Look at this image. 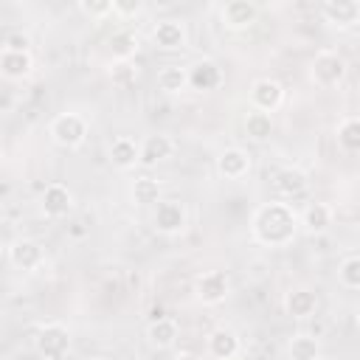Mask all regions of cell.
Returning a JSON list of instances; mask_svg holds the SVG:
<instances>
[{
  "label": "cell",
  "instance_id": "7a4b0ae2",
  "mask_svg": "<svg viewBox=\"0 0 360 360\" xmlns=\"http://www.w3.org/2000/svg\"><path fill=\"white\" fill-rule=\"evenodd\" d=\"M87 118L79 112H59L53 115V121L48 124V135L56 146L62 149H79L87 141Z\"/></svg>",
  "mask_w": 360,
  "mask_h": 360
},
{
  "label": "cell",
  "instance_id": "52a82bcc",
  "mask_svg": "<svg viewBox=\"0 0 360 360\" xmlns=\"http://www.w3.org/2000/svg\"><path fill=\"white\" fill-rule=\"evenodd\" d=\"M281 101H284V87H281V82H276V79H270V76H262V79H256V82L250 84V104H253L256 112L273 115V112L281 107Z\"/></svg>",
  "mask_w": 360,
  "mask_h": 360
},
{
  "label": "cell",
  "instance_id": "6da1fadb",
  "mask_svg": "<svg viewBox=\"0 0 360 360\" xmlns=\"http://www.w3.org/2000/svg\"><path fill=\"white\" fill-rule=\"evenodd\" d=\"M250 233L264 248H284L298 233V214L290 202L281 200L262 202L250 217Z\"/></svg>",
  "mask_w": 360,
  "mask_h": 360
},
{
  "label": "cell",
  "instance_id": "e575fe53",
  "mask_svg": "<svg viewBox=\"0 0 360 360\" xmlns=\"http://www.w3.org/2000/svg\"><path fill=\"white\" fill-rule=\"evenodd\" d=\"M90 360H110V357H104V354H96V357H90Z\"/></svg>",
  "mask_w": 360,
  "mask_h": 360
},
{
  "label": "cell",
  "instance_id": "ac0fdd59",
  "mask_svg": "<svg viewBox=\"0 0 360 360\" xmlns=\"http://www.w3.org/2000/svg\"><path fill=\"white\" fill-rule=\"evenodd\" d=\"M31 70H34L31 51H3L0 48V76L3 79L20 82V79L31 76Z\"/></svg>",
  "mask_w": 360,
  "mask_h": 360
},
{
  "label": "cell",
  "instance_id": "5b68a950",
  "mask_svg": "<svg viewBox=\"0 0 360 360\" xmlns=\"http://www.w3.org/2000/svg\"><path fill=\"white\" fill-rule=\"evenodd\" d=\"M228 292H231V278H228L225 270H202L194 278V295L205 307L222 304L228 298Z\"/></svg>",
  "mask_w": 360,
  "mask_h": 360
},
{
  "label": "cell",
  "instance_id": "f546056e",
  "mask_svg": "<svg viewBox=\"0 0 360 360\" xmlns=\"http://www.w3.org/2000/svg\"><path fill=\"white\" fill-rule=\"evenodd\" d=\"M110 79H112V84L127 87V84H132L138 79V68L132 62H112L110 65Z\"/></svg>",
  "mask_w": 360,
  "mask_h": 360
},
{
  "label": "cell",
  "instance_id": "1f68e13d",
  "mask_svg": "<svg viewBox=\"0 0 360 360\" xmlns=\"http://www.w3.org/2000/svg\"><path fill=\"white\" fill-rule=\"evenodd\" d=\"M112 3V14L115 17H138L143 11L141 0H110Z\"/></svg>",
  "mask_w": 360,
  "mask_h": 360
},
{
  "label": "cell",
  "instance_id": "603a6c76",
  "mask_svg": "<svg viewBox=\"0 0 360 360\" xmlns=\"http://www.w3.org/2000/svg\"><path fill=\"white\" fill-rule=\"evenodd\" d=\"M307 186H309L307 174H304L301 169H295V166H287V169H281V172L276 174V191H278L281 197H287V200L301 197V194L307 191Z\"/></svg>",
  "mask_w": 360,
  "mask_h": 360
},
{
  "label": "cell",
  "instance_id": "8d00e7d4",
  "mask_svg": "<svg viewBox=\"0 0 360 360\" xmlns=\"http://www.w3.org/2000/svg\"><path fill=\"white\" fill-rule=\"evenodd\" d=\"M8 360H11V357H8Z\"/></svg>",
  "mask_w": 360,
  "mask_h": 360
},
{
  "label": "cell",
  "instance_id": "d6986e66",
  "mask_svg": "<svg viewBox=\"0 0 360 360\" xmlns=\"http://www.w3.org/2000/svg\"><path fill=\"white\" fill-rule=\"evenodd\" d=\"M138 141L129 138V135H118L110 141V163L121 172H129L138 166Z\"/></svg>",
  "mask_w": 360,
  "mask_h": 360
},
{
  "label": "cell",
  "instance_id": "484cf974",
  "mask_svg": "<svg viewBox=\"0 0 360 360\" xmlns=\"http://www.w3.org/2000/svg\"><path fill=\"white\" fill-rule=\"evenodd\" d=\"M287 357L290 360H318L321 357V343L315 335H292L287 343Z\"/></svg>",
  "mask_w": 360,
  "mask_h": 360
},
{
  "label": "cell",
  "instance_id": "4dcf8cb0",
  "mask_svg": "<svg viewBox=\"0 0 360 360\" xmlns=\"http://www.w3.org/2000/svg\"><path fill=\"white\" fill-rule=\"evenodd\" d=\"M79 11L87 14L90 20H101V17L112 14V3L110 0H79Z\"/></svg>",
  "mask_w": 360,
  "mask_h": 360
},
{
  "label": "cell",
  "instance_id": "7c38bea8",
  "mask_svg": "<svg viewBox=\"0 0 360 360\" xmlns=\"http://www.w3.org/2000/svg\"><path fill=\"white\" fill-rule=\"evenodd\" d=\"M138 149H141L138 152V166L152 169V166H158V163H163V160H169L174 155V141L169 135L158 132V135H146L138 143Z\"/></svg>",
  "mask_w": 360,
  "mask_h": 360
},
{
  "label": "cell",
  "instance_id": "cb8c5ba5",
  "mask_svg": "<svg viewBox=\"0 0 360 360\" xmlns=\"http://www.w3.org/2000/svg\"><path fill=\"white\" fill-rule=\"evenodd\" d=\"M335 141H338V146H340L343 152L354 155V152L360 149V118H357V115L340 118L338 127H335Z\"/></svg>",
  "mask_w": 360,
  "mask_h": 360
},
{
  "label": "cell",
  "instance_id": "8992f818",
  "mask_svg": "<svg viewBox=\"0 0 360 360\" xmlns=\"http://www.w3.org/2000/svg\"><path fill=\"white\" fill-rule=\"evenodd\" d=\"M309 76L318 87H338L346 76V59L335 51H321L309 65Z\"/></svg>",
  "mask_w": 360,
  "mask_h": 360
},
{
  "label": "cell",
  "instance_id": "9c48e42d",
  "mask_svg": "<svg viewBox=\"0 0 360 360\" xmlns=\"http://www.w3.org/2000/svg\"><path fill=\"white\" fill-rule=\"evenodd\" d=\"M39 208L48 219H62L73 208V191L65 183H48L39 197Z\"/></svg>",
  "mask_w": 360,
  "mask_h": 360
},
{
  "label": "cell",
  "instance_id": "d4e9b609",
  "mask_svg": "<svg viewBox=\"0 0 360 360\" xmlns=\"http://www.w3.org/2000/svg\"><path fill=\"white\" fill-rule=\"evenodd\" d=\"M158 87L163 93H169V96L183 93L188 87V68H183V65H163L158 70Z\"/></svg>",
  "mask_w": 360,
  "mask_h": 360
},
{
  "label": "cell",
  "instance_id": "5bb4252c",
  "mask_svg": "<svg viewBox=\"0 0 360 360\" xmlns=\"http://www.w3.org/2000/svg\"><path fill=\"white\" fill-rule=\"evenodd\" d=\"M217 172L225 180H242L250 172V152L242 146H228L217 158Z\"/></svg>",
  "mask_w": 360,
  "mask_h": 360
},
{
  "label": "cell",
  "instance_id": "277c9868",
  "mask_svg": "<svg viewBox=\"0 0 360 360\" xmlns=\"http://www.w3.org/2000/svg\"><path fill=\"white\" fill-rule=\"evenodd\" d=\"M152 228L160 236H177L188 228V211L180 200H160L152 211Z\"/></svg>",
  "mask_w": 360,
  "mask_h": 360
},
{
  "label": "cell",
  "instance_id": "4316f807",
  "mask_svg": "<svg viewBox=\"0 0 360 360\" xmlns=\"http://www.w3.org/2000/svg\"><path fill=\"white\" fill-rule=\"evenodd\" d=\"M129 194H132V202H138V205H158L160 202V183L146 177V174L135 177L129 186Z\"/></svg>",
  "mask_w": 360,
  "mask_h": 360
},
{
  "label": "cell",
  "instance_id": "4fadbf2b",
  "mask_svg": "<svg viewBox=\"0 0 360 360\" xmlns=\"http://www.w3.org/2000/svg\"><path fill=\"white\" fill-rule=\"evenodd\" d=\"M256 17H259V8L250 0H231L219 8V20L228 31H245L256 22Z\"/></svg>",
  "mask_w": 360,
  "mask_h": 360
},
{
  "label": "cell",
  "instance_id": "e0dca14e",
  "mask_svg": "<svg viewBox=\"0 0 360 360\" xmlns=\"http://www.w3.org/2000/svg\"><path fill=\"white\" fill-rule=\"evenodd\" d=\"M332 219H335L332 205H326V202H309L298 214V228H304L312 236H321V233H326L332 228Z\"/></svg>",
  "mask_w": 360,
  "mask_h": 360
},
{
  "label": "cell",
  "instance_id": "f1b7e54d",
  "mask_svg": "<svg viewBox=\"0 0 360 360\" xmlns=\"http://www.w3.org/2000/svg\"><path fill=\"white\" fill-rule=\"evenodd\" d=\"M338 281L346 290H360V256L357 253H346L338 264Z\"/></svg>",
  "mask_w": 360,
  "mask_h": 360
},
{
  "label": "cell",
  "instance_id": "83f0119b",
  "mask_svg": "<svg viewBox=\"0 0 360 360\" xmlns=\"http://www.w3.org/2000/svg\"><path fill=\"white\" fill-rule=\"evenodd\" d=\"M245 135H248L250 141H259V143L267 141V138L273 135V115L250 110L248 118H245Z\"/></svg>",
  "mask_w": 360,
  "mask_h": 360
},
{
  "label": "cell",
  "instance_id": "ffe728a7",
  "mask_svg": "<svg viewBox=\"0 0 360 360\" xmlns=\"http://www.w3.org/2000/svg\"><path fill=\"white\" fill-rule=\"evenodd\" d=\"M284 309L290 318H312L315 309H318V295L309 290V287H295L284 295Z\"/></svg>",
  "mask_w": 360,
  "mask_h": 360
},
{
  "label": "cell",
  "instance_id": "30bf717a",
  "mask_svg": "<svg viewBox=\"0 0 360 360\" xmlns=\"http://www.w3.org/2000/svg\"><path fill=\"white\" fill-rule=\"evenodd\" d=\"M321 17L332 25V28H354L360 22V3L357 0H326L321 3Z\"/></svg>",
  "mask_w": 360,
  "mask_h": 360
},
{
  "label": "cell",
  "instance_id": "836d02e7",
  "mask_svg": "<svg viewBox=\"0 0 360 360\" xmlns=\"http://www.w3.org/2000/svg\"><path fill=\"white\" fill-rule=\"evenodd\" d=\"M174 360H202L200 354H194V352H177L174 354Z\"/></svg>",
  "mask_w": 360,
  "mask_h": 360
},
{
  "label": "cell",
  "instance_id": "8fae6325",
  "mask_svg": "<svg viewBox=\"0 0 360 360\" xmlns=\"http://www.w3.org/2000/svg\"><path fill=\"white\" fill-rule=\"evenodd\" d=\"M8 262L17 267V270H25V273H34L42 267L45 262V250L37 239H14L11 248H8Z\"/></svg>",
  "mask_w": 360,
  "mask_h": 360
},
{
  "label": "cell",
  "instance_id": "ba28073f",
  "mask_svg": "<svg viewBox=\"0 0 360 360\" xmlns=\"http://www.w3.org/2000/svg\"><path fill=\"white\" fill-rule=\"evenodd\" d=\"M152 42L160 51H183L188 45V28L183 20H174V17L158 20L152 28Z\"/></svg>",
  "mask_w": 360,
  "mask_h": 360
},
{
  "label": "cell",
  "instance_id": "3957f363",
  "mask_svg": "<svg viewBox=\"0 0 360 360\" xmlns=\"http://www.w3.org/2000/svg\"><path fill=\"white\" fill-rule=\"evenodd\" d=\"M34 349L42 360H65L70 354V329L59 321L42 323L34 338Z\"/></svg>",
  "mask_w": 360,
  "mask_h": 360
},
{
  "label": "cell",
  "instance_id": "44dd1931",
  "mask_svg": "<svg viewBox=\"0 0 360 360\" xmlns=\"http://www.w3.org/2000/svg\"><path fill=\"white\" fill-rule=\"evenodd\" d=\"M177 338H180V326H177V321H172V318H155L149 326H146V340H149V346H155V349H172L174 343H177Z\"/></svg>",
  "mask_w": 360,
  "mask_h": 360
},
{
  "label": "cell",
  "instance_id": "7402d4cb",
  "mask_svg": "<svg viewBox=\"0 0 360 360\" xmlns=\"http://www.w3.org/2000/svg\"><path fill=\"white\" fill-rule=\"evenodd\" d=\"M107 48H110L112 62H132V56L141 48V39H138V34L121 28V31H112V37L107 39Z\"/></svg>",
  "mask_w": 360,
  "mask_h": 360
},
{
  "label": "cell",
  "instance_id": "d6a6232c",
  "mask_svg": "<svg viewBox=\"0 0 360 360\" xmlns=\"http://www.w3.org/2000/svg\"><path fill=\"white\" fill-rule=\"evenodd\" d=\"M28 45H31V39H28V34H22V31H11V34H6V39L0 42L3 51H28Z\"/></svg>",
  "mask_w": 360,
  "mask_h": 360
},
{
  "label": "cell",
  "instance_id": "9a60e30c",
  "mask_svg": "<svg viewBox=\"0 0 360 360\" xmlns=\"http://www.w3.org/2000/svg\"><path fill=\"white\" fill-rule=\"evenodd\" d=\"M205 352L214 360H233L239 354V335L228 326H217L205 338Z\"/></svg>",
  "mask_w": 360,
  "mask_h": 360
},
{
  "label": "cell",
  "instance_id": "2e32d148",
  "mask_svg": "<svg viewBox=\"0 0 360 360\" xmlns=\"http://www.w3.org/2000/svg\"><path fill=\"white\" fill-rule=\"evenodd\" d=\"M219 84H222V68L214 59H197L188 68V87L208 93V90H217Z\"/></svg>",
  "mask_w": 360,
  "mask_h": 360
},
{
  "label": "cell",
  "instance_id": "d590c367",
  "mask_svg": "<svg viewBox=\"0 0 360 360\" xmlns=\"http://www.w3.org/2000/svg\"><path fill=\"white\" fill-rule=\"evenodd\" d=\"M0 158H3V149H0Z\"/></svg>",
  "mask_w": 360,
  "mask_h": 360
}]
</instances>
